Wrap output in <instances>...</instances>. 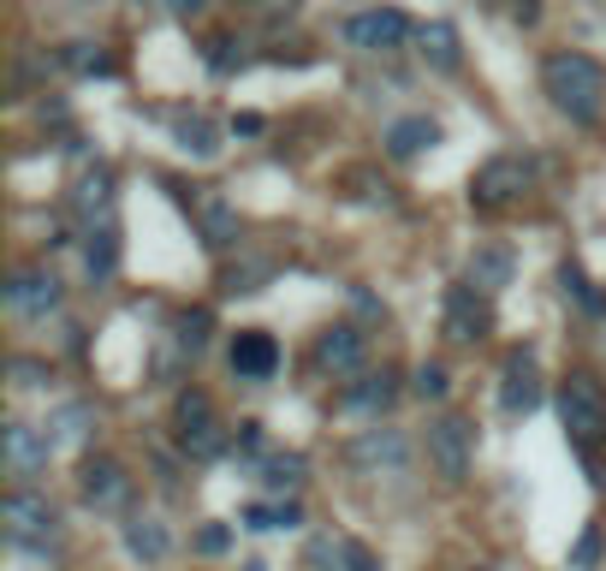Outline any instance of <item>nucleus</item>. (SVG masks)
Returning <instances> with one entry per match:
<instances>
[{"instance_id": "1", "label": "nucleus", "mask_w": 606, "mask_h": 571, "mask_svg": "<svg viewBox=\"0 0 606 571\" xmlns=\"http://www.w3.org/2000/svg\"><path fill=\"white\" fill-rule=\"evenodd\" d=\"M542 83H547L553 108L570 114L577 126H595L600 108H606V78H600V66L588 55H547Z\"/></svg>"}, {"instance_id": "2", "label": "nucleus", "mask_w": 606, "mask_h": 571, "mask_svg": "<svg viewBox=\"0 0 606 571\" xmlns=\"http://www.w3.org/2000/svg\"><path fill=\"white\" fill-rule=\"evenodd\" d=\"M559 423L577 446L606 441V393H600L595 375H570L559 387Z\"/></svg>"}, {"instance_id": "3", "label": "nucleus", "mask_w": 606, "mask_h": 571, "mask_svg": "<svg viewBox=\"0 0 606 571\" xmlns=\"http://www.w3.org/2000/svg\"><path fill=\"white\" fill-rule=\"evenodd\" d=\"M0 524H7V535L19 548H48L60 518H54V506H48L37 489H12L7 500H0Z\"/></svg>"}, {"instance_id": "4", "label": "nucleus", "mask_w": 606, "mask_h": 571, "mask_svg": "<svg viewBox=\"0 0 606 571\" xmlns=\"http://www.w3.org/2000/svg\"><path fill=\"white\" fill-rule=\"evenodd\" d=\"M172 417H179V441H185L190 459H215L220 446H227V435H220V423H215V405H209L202 387H185L179 405H172Z\"/></svg>"}, {"instance_id": "5", "label": "nucleus", "mask_w": 606, "mask_h": 571, "mask_svg": "<svg viewBox=\"0 0 606 571\" xmlns=\"http://www.w3.org/2000/svg\"><path fill=\"white\" fill-rule=\"evenodd\" d=\"M345 42L362 48V55H393V48L410 42V19L393 7H375V12H351L345 19Z\"/></svg>"}, {"instance_id": "6", "label": "nucleus", "mask_w": 606, "mask_h": 571, "mask_svg": "<svg viewBox=\"0 0 606 571\" xmlns=\"http://www.w3.org/2000/svg\"><path fill=\"white\" fill-rule=\"evenodd\" d=\"M0 298H7V309H12L19 322H48V316L60 309V280H54L48 268H19Z\"/></svg>"}, {"instance_id": "7", "label": "nucleus", "mask_w": 606, "mask_h": 571, "mask_svg": "<svg viewBox=\"0 0 606 571\" xmlns=\"http://www.w3.org/2000/svg\"><path fill=\"white\" fill-rule=\"evenodd\" d=\"M470 423L464 417H435L428 423V459H435L440 482H464L470 476Z\"/></svg>"}, {"instance_id": "8", "label": "nucleus", "mask_w": 606, "mask_h": 571, "mask_svg": "<svg viewBox=\"0 0 606 571\" xmlns=\"http://www.w3.org/2000/svg\"><path fill=\"white\" fill-rule=\"evenodd\" d=\"M351 464L362 476H398L410 464V446H405V435L398 429H362V435L351 441Z\"/></svg>"}, {"instance_id": "9", "label": "nucleus", "mask_w": 606, "mask_h": 571, "mask_svg": "<svg viewBox=\"0 0 606 571\" xmlns=\"http://www.w3.org/2000/svg\"><path fill=\"white\" fill-rule=\"evenodd\" d=\"M0 453H7V471L12 476H37V471H48V459H54V435L37 429V423H7Z\"/></svg>"}, {"instance_id": "10", "label": "nucleus", "mask_w": 606, "mask_h": 571, "mask_svg": "<svg viewBox=\"0 0 606 571\" xmlns=\"http://www.w3.org/2000/svg\"><path fill=\"white\" fill-rule=\"evenodd\" d=\"M524 185H529V161H524V155H494V161L476 173L470 197L481 203V209H499V203H511Z\"/></svg>"}, {"instance_id": "11", "label": "nucleus", "mask_w": 606, "mask_h": 571, "mask_svg": "<svg viewBox=\"0 0 606 571\" xmlns=\"http://www.w3.org/2000/svg\"><path fill=\"white\" fill-rule=\"evenodd\" d=\"M499 405L511 417H529L542 405V375H535V352H511L506 370H499Z\"/></svg>"}, {"instance_id": "12", "label": "nucleus", "mask_w": 606, "mask_h": 571, "mask_svg": "<svg viewBox=\"0 0 606 571\" xmlns=\"http://www.w3.org/2000/svg\"><path fill=\"white\" fill-rule=\"evenodd\" d=\"M488 334V298L476 286H453L446 292V339L453 345H470Z\"/></svg>"}, {"instance_id": "13", "label": "nucleus", "mask_w": 606, "mask_h": 571, "mask_svg": "<svg viewBox=\"0 0 606 571\" xmlns=\"http://www.w3.org/2000/svg\"><path fill=\"white\" fill-rule=\"evenodd\" d=\"M190 209H197V227H202V238H209L215 250H232V245H238V209L220 197L215 185H197Z\"/></svg>"}, {"instance_id": "14", "label": "nucleus", "mask_w": 606, "mask_h": 571, "mask_svg": "<svg viewBox=\"0 0 606 571\" xmlns=\"http://www.w3.org/2000/svg\"><path fill=\"white\" fill-rule=\"evenodd\" d=\"M274 370H280V345H274V334L250 327V334L232 339V375L238 381H268Z\"/></svg>"}, {"instance_id": "15", "label": "nucleus", "mask_w": 606, "mask_h": 571, "mask_svg": "<svg viewBox=\"0 0 606 571\" xmlns=\"http://www.w3.org/2000/svg\"><path fill=\"white\" fill-rule=\"evenodd\" d=\"M316 370L321 375H357L362 370V334L357 327H327L316 339Z\"/></svg>"}, {"instance_id": "16", "label": "nucleus", "mask_w": 606, "mask_h": 571, "mask_svg": "<svg viewBox=\"0 0 606 571\" xmlns=\"http://www.w3.org/2000/svg\"><path fill=\"white\" fill-rule=\"evenodd\" d=\"M78 489H83V500H90V506H119V500L131 494V482H126V471H119L113 459H83Z\"/></svg>"}, {"instance_id": "17", "label": "nucleus", "mask_w": 606, "mask_h": 571, "mask_svg": "<svg viewBox=\"0 0 606 571\" xmlns=\"http://www.w3.org/2000/svg\"><path fill=\"white\" fill-rule=\"evenodd\" d=\"M511 274H517L511 245H476V256H470V286L481 292V298L506 292V286H511Z\"/></svg>"}, {"instance_id": "18", "label": "nucleus", "mask_w": 606, "mask_h": 571, "mask_svg": "<svg viewBox=\"0 0 606 571\" xmlns=\"http://www.w3.org/2000/svg\"><path fill=\"white\" fill-rule=\"evenodd\" d=\"M435 144H440V126L428 114H410V119H393L387 126V155H398V161H410V155H423Z\"/></svg>"}, {"instance_id": "19", "label": "nucleus", "mask_w": 606, "mask_h": 571, "mask_svg": "<svg viewBox=\"0 0 606 571\" xmlns=\"http://www.w3.org/2000/svg\"><path fill=\"white\" fill-rule=\"evenodd\" d=\"M126 553H131V560H143V565H161L172 553V535H167L161 518H149V512L131 518V524H126Z\"/></svg>"}, {"instance_id": "20", "label": "nucleus", "mask_w": 606, "mask_h": 571, "mask_svg": "<svg viewBox=\"0 0 606 571\" xmlns=\"http://www.w3.org/2000/svg\"><path fill=\"white\" fill-rule=\"evenodd\" d=\"M72 209L90 220V227H101V220L113 215V173L108 167H96V173H83L78 190H72Z\"/></svg>"}, {"instance_id": "21", "label": "nucleus", "mask_w": 606, "mask_h": 571, "mask_svg": "<svg viewBox=\"0 0 606 571\" xmlns=\"http://www.w3.org/2000/svg\"><path fill=\"white\" fill-rule=\"evenodd\" d=\"M172 137H179L185 155H197V161H215L220 155V131L209 114H172Z\"/></svg>"}, {"instance_id": "22", "label": "nucleus", "mask_w": 606, "mask_h": 571, "mask_svg": "<svg viewBox=\"0 0 606 571\" xmlns=\"http://www.w3.org/2000/svg\"><path fill=\"white\" fill-rule=\"evenodd\" d=\"M113 268H119V227L101 220V227H90V245H83V274L101 286V280H113Z\"/></svg>"}, {"instance_id": "23", "label": "nucleus", "mask_w": 606, "mask_h": 571, "mask_svg": "<svg viewBox=\"0 0 606 571\" xmlns=\"http://www.w3.org/2000/svg\"><path fill=\"white\" fill-rule=\"evenodd\" d=\"M417 42H423V60L435 66V72H458V60H464V48H458V30L435 19V24H423L417 30Z\"/></svg>"}, {"instance_id": "24", "label": "nucleus", "mask_w": 606, "mask_h": 571, "mask_svg": "<svg viewBox=\"0 0 606 571\" xmlns=\"http://www.w3.org/2000/svg\"><path fill=\"white\" fill-rule=\"evenodd\" d=\"M393 400H398L393 375H369V381H357V387L345 393V411H351V417H380Z\"/></svg>"}, {"instance_id": "25", "label": "nucleus", "mask_w": 606, "mask_h": 571, "mask_svg": "<svg viewBox=\"0 0 606 571\" xmlns=\"http://www.w3.org/2000/svg\"><path fill=\"white\" fill-rule=\"evenodd\" d=\"M42 429L54 435V446H78V441L96 429V411L83 405V400H66V405H60V411H54V417H48Z\"/></svg>"}, {"instance_id": "26", "label": "nucleus", "mask_w": 606, "mask_h": 571, "mask_svg": "<svg viewBox=\"0 0 606 571\" xmlns=\"http://www.w3.org/2000/svg\"><path fill=\"white\" fill-rule=\"evenodd\" d=\"M268 274H274V263H268V256H245L238 268H227V274H220V292H262V280H268Z\"/></svg>"}, {"instance_id": "27", "label": "nucleus", "mask_w": 606, "mask_h": 571, "mask_svg": "<svg viewBox=\"0 0 606 571\" xmlns=\"http://www.w3.org/2000/svg\"><path fill=\"white\" fill-rule=\"evenodd\" d=\"M559 286H565V298H577V304L588 309V316H606V298H600L595 286H588V274H583L577 263H565V268H559Z\"/></svg>"}, {"instance_id": "28", "label": "nucleus", "mask_w": 606, "mask_h": 571, "mask_svg": "<svg viewBox=\"0 0 606 571\" xmlns=\"http://www.w3.org/2000/svg\"><path fill=\"white\" fill-rule=\"evenodd\" d=\"M262 482H268V489H298V482H304V459L298 453H274L268 464H262Z\"/></svg>"}, {"instance_id": "29", "label": "nucleus", "mask_w": 606, "mask_h": 571, "mask_svg": "<svg viewBox=\"0 0 606 571\" xmlns=\"http://www.w3.org/2000/svg\"><path fill=\"white\" fill-rule=\"evenodd\" d=\"M209 327H215L209 309H190V316L179 322V334H172L179 339V352H202V345H209Z\"/></svg>"}, {"instance_id": "30", "label": "nucleus", "mask_w": 606, "mask_h": 571, "mask_svg": "<svg viewBox=\"0 0 606 571\" xmlns=\"http://www.w3.org/2000/svg\"><path fill=\"white\" fill-rule=\"evenodd\" d=\"M410 387H417V400H446V387H453V381H446V370H440V363H423Z\"/></svg>"}, {"instance_id": "31", "label": "nucleus", "mask_w": 606, "mask_h": 571, "mask_svg": "<svg viewBox=\"0 0 606 571\" xmlns=\"http://www.w3.org/2000/svg\"><path fill=\"white\" fill-rule=\"evenodd\" d=\"M60 60L72 66V72H108V55H101V48H90V42H72Z\"/></svg>"}, {"instance_id": "32", "label": "nucleus", "mask_w": 606, "mask_h": 571, "mask_svg": "<svg viewBox=\"0 0 606 571\" xmlns=\"http://www.w3.org/2000/svg\"><path fill=\"white\" fill-rule=\"evenodd\" d=\"M7 375H12V387H42V381H48V363H42V357H12Z\"/></svg>"}, {"instance_id": "33", "label": "nucleus", "mask_w": 606, "mask_h": 571, "mask_svg": "<svg viewBox=\"0 0 606 571\" xmlns=\"http://www.w3.org/2000/svg\"><path fill=\"white\" fill-rule=\"evenodd\" d=\"M595 560H600V530H583L577 548H570V571H588Z\"/></svg>"}, {"instance_id": "34", "label": "nucleus", "mask_w": 606, "mask_h": 571, "mask_svg": "<svg viewBox=\"0 0 606 571\" xmlns=\"http://www.w3.org/2000/svg\"><path fill=\"white\" fill-rule=\"evenodd\" d=\"M232 548V530L227 524H202L197 530V553H227Z\"/></svg>"}, {"instance_id": "35", "label": "nucleus", "mask_w": 606, "mask_h": 571, "mask_svg": "<svg viewBox=\"0 0 606 571\" xmlns=\"http://www.w3.org/2000/svg\"><path fill=\"white\" fill-rule=\"evenodd\" d=\"M304 524V506L298 500H280V506H274V530H298Z\"/></svg>"}, {"instance_id": "36", "label": "nucleus", "mask_w": 606, "mask_h": 571, "mask_svg": "<svg viewBox=\"0 0 606 571\" xmlns=\"http://www.w3.org/2000/svg\"><path fill=\"white\" fill-rule=\"evenodd\" d=\"M345 571H380V565H375V553L362 542H351V548H345Z\"/></svg>"}, {"instance_id": "37", "label": "nucleus", "mask_w": 606, "mask_h": 571, "mask_svg": "<svg viewBox=\"0 0 606 571\" xmlns=\"http://www.w3.org/2000/svg\"><path fill=\"white\" fill-rule=\"evenodd\" d=\"M209 66H215V72H232V66H245V55H232V42H215Z\"/></svg>"}, {"instance_id": "38", "label": "nucleus", "mask_w": 606, "mask_h": 571, "mask_svg": "<svg viewBox=\"0 0 606 571\" xmlns=\"http://www.w3.org/2000/svg\"><path fill=\"white\" fill-rule=\"evenodd\" d=\"M245 524H250V530H274V506H250Z\"/></svg>"}, {"instance_id": "39", "label": "nucleus", "mask_w": 606, "mask_h": 571, "mask_svg": "<svg viewBox=\"0 0 606 571\" xmlns=\"http://www.w3.org/2000/svg\"><path fill=\"white\" fill-rule=\"evenodd\" d=\"M167 7H172V12H185V19H197V12L209 7V0H167Z\"/></svg>"}, {"instance_id": "40", "label": "nucleus", "mask_w": 606, "mask_h": 571, "mask_svg": "<svg viewBox=\"0 0 606 571\" xmlns=\"http://www.w3.org/2000/svg\"><path fill=\"white\" fill-rule=\"evenodd\" d=\"M542 19V7H535V0H517V24H535Z\"/></svg>"}, {"instance_id": "41", "label": "nucleus", "mask_w": 606, "mask_h": 571, "mask_svg": "<svg viewBox=\"0 0 606 571\" xmlns=\"http://www.w3.org/2000/svg\"><path fill=\"white\" fill-rule=\"evenodd\" d=\"M245 7H256V12H280V7H291V0H245Z\"/></svg>"}, {"instance_id": "42", "label": "nucleus", "mask_w": 606, "mask_h": 571, "mask_svg": "<svg viewBox=\"0 0 606 571\" xmlns=\"http://www.w3.org/2000/svg\"><path fill=\"white\" fill-rule=\"evenodd\" d=\"M470 571H488V565H470Z\"/></svg>"}, {"instance_id": "43", "label": "nucleus", "mask_w": 606, "mask_h": 571, "mask_svg": "<svg viewBox=\"0 0 606 571\" xmlns=\"http://www.w3.org/2000/svg\"><path fill=\"white\" fill-rule=\"evenodd\" d=\"M488 7H494V0H488Z\"/></svg>"}]
</instances>
